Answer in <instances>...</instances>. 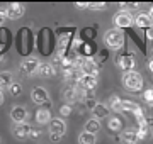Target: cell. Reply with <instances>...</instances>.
<instances>
[{
	"instance_id": "30bf717a",
	"label": "cell",
	"mask_w": 153,
	"mask_h": 144,
	"mask_svg": "<svg viewBox=\"0 0 153 144\" xmlns=\"http://www.w3.org/2000/svg\"><path fill=\"white\" fill-rule=\"evenodd\" d=\"M31 126H27V124H16L14 126V129H12V134L16 136L19 141H24V139L31 137Z\"/></svg>"
},
{
	"instance_id": "484cf974",
	"label": "cell",
	"mask_w": 153,
	"mask_h": 144,
	"mask_svg": "<svg viewBox=\"0 0 153 144\" xmlns=\"http://www.w3.org/2000/svg\"><path fill=\"white\" fill-rule=\"evenodd\" d=\"M105 7H107V4H104V2H92V4H88V9H92V10H102Z\"/></svg>"
},
{
	"instance_id": "7402d4cb",
	"label": "cell",
	"mask_w": 153,
	"mask_h": 144,
	"mask_svg": "<svg viewBox=\"0 0 153 144\" xmlns=\"http://www.w3.org/2000/svg\"><path fill=\"white\" fill-rule=\"evenodd\" d=\"M109 107H111V110L121 112L123 110V100H121L117 95H112V97L109 98Z\"/></svg>"
},
{
	"instance_id": "2e32d148",
	"label": "cell",
	"mask_w": 153,
	"mask_h": 144,
	"mask_svg": "<svg viewBox=\"0 0 153 144\" xmlns=\"http://www.w3.org/2000/svg\"><path fill=\"white\" fill-rule=\"evenodd\" d=\"M51 120H53V119H51V112H49L48 109H39V110L36 112V122H38V124H49Z\"/></svg>"
},
{
	"instance_id": "44dd1931",
	"label": "cell",
	"mask_w": 153,
	"mask_h": 144,
	"mask_svg": "<svg viewBox=\"0 0 153 144\" xmlns=\"http://www.w3.org/2000/svg\"><path fill=\"white\" fill-rule=\"evenodd\" d=\"M10 88L12 87V75L9 71H4V73H0V90L2 88Z\"/></svg>"
},
{
	"instance_id": "836d02e7",
	"label": "cell",
	"mask_w": 153,
	"mask_h": 144,
	"mask_svg": "<svg viewBox=\"0 0 153 144\" xmlns=\"http://www.w3.org/2000/svg\"><path fill=\"white\" fill-rule=\"evenodd\" d=\"M2 102H4V95H2V90H0V105H2Z\"/></svg>"
},
{
	"instance_id": "ac0fdd59",
	"label": "cell",
	"mask_w": 153,
	"mask_h": 144,
	"mask_svg": "<svg viewBox=\"0 0 153 144\" xmlns=\"http://www.w3.org/2000/svg\"><path fill=\"white\" fill-rule=\"evenodd\" d=\"M140 139H138V132L136 131H124L123 132V143L124 144H136Z\"/></svg>"
},
{
	"instance_id": "5bb4252c",
	"label": "cell",
	"mask_w": 153,
	"mask_h": 144,
	"mask_svg": "<svg viewBox=\"0 0 153 144\" xmlns=\"http://www.w3.org/2000/svg\"><path fill=\"white\" fill-rule=\"evenodd\" d=\"M63 98H65V102L68 104V105L75 104L76 100H78V95H76L75 87H73V85H71V87H66V88L63 90Z\"/></svg>"
},
{
	"instance_id": "9a60e30c",
	"label": "cell",
	"mask_w": 153,
	"mask_h": 144,
	"mask_svg": "<svg viewBox=\"0 0 153 144\" xmlns=\"http://www.w3.org/2000/svg\"><path fill=\"white\" fill-rule=\"evenodd\" d=\"M92 114H94V117H95L97 120H100V119L109 117V109H107L104 104H97V105L92 109Z\"/></svg>"
},
{
	"instance_id": "cb8c5ba5",
	"label": "cell",
	"mask_w": 153,
	"mask_h": 144,
	"mask_svg": "<svg viewBox=\"0 0 153 144\" xmlns=\"http://www.w3.org/2000/svg\"><path fill=\"white\" fill-rule=\"evenodd\" d=\"M136 104L134 102H131V100H123V110L126 112H134V109H136Z\"/></svg>"
},
{
	"instance_id": "7a4b0ae2",
	"label": "cell",
	"mask_w": 153,
	"mask_h": 144,
	"mask_svg": "<svg viewBox=\"0 0 153 144\" xmlns=\"http://www.w3.org/2000/svg\"><path fill=\"white\" fill-rule=\"evenodd\" d=\"M123 85L129 92H140L143 88V76L138 71H128L123 76Z\"/></svg>"
},
{
	"instance_id": "d6a6232c",
	"label": "cell",
	"mask_w": 153,
	"mask_h": 144,
	"mask_svg": "<svg viewBox=\"0 0 153 144\" xmlns=\"http://www.w3.org/2000/svg\"><path fill=\"white\" fill-rule=\"evenodd\" d=\"M75 5L78 7V9H88V4H85V2H83V4L82 2H78V4H75Z\"/></svg>"
},
{
	"instance_id": "277c9868",
	"label": "cell",
	"mask_w": 153,
	"mask_h": 144,
	"mask_svg": "<svg viewBox=\"0 0 153 144\" xmlns=\"http://www.w3.org/2000/svg\"><path fill=\"white\" fill-rule=\"evenodd\" d=\"M39 66H41V63L36 58H26L21 63V71L24 75H34L36 71H39Z\"/></svg>"
},
{
	"instance_id": "7c38bea8",
	"label": "cell",
	"mask_w": 153,
	"mask_h": 144,
	"mask_svg": "<svg viewBox=\"0 0 153 144\" xmlns=\"http://www.w3.org/2000/svg\"><path fill=\"white\" fill-rule=\"evenodd\" d=\"M117 66H119L121 70H124L126 73L133 71L131 68L134 66V60H133V56H129V54L119 56V58H117Z\"/></svg>"
},
{
	"instance_id": "d590c367",
	"label": "cell",
	"mask_w": 153,
	"mask_h": 144,
	"mask_svg": "<svg viewBox=\"0 0 153 144\" xmlns=\"http://www.w3.org/2000/svg\"><path fill=\"white\" fill-rule=\"evenodd\" d=\"M150 15H152V17H153V5H152V7H150Z\"/></svg>"
},
{
	"instance_id": "4316f807",
	"label": "cell",
	"mask_w": 153,
	"mask_h": 144,
	"mask_svg": "<svg viewBox=\"0 0 153 144\" xmlns=\"http://www.w3.org/2000/svg\"><path fill=\"white\" fill-rule=\"evenodd\" d=\"M10 92H12V95H19L22 92V87L19 83H12V87H10Z\"/></svg>"
},
{
	"instance_id": "8992f818",
	"label": "cell",
	"mask_w": 153,
	"mask_h": 144,
	"mask_svg": "<svg viewBox=\"0 0 153 144\" xmlns=\"http://www.w3.org/2000/svg\"><path fill=\"white\" fill-rule=\"evenodd\" d=\"M114 24H116V27L117 29H126V27H129L133 24V17H131V14L129 12H117L114 15Z\"/></svg>"
},
{
	"instance_id": "f1b7e54d",
	"label": "cell",
	"mask_w": 153,
	"mask_h": 144,
	"mask_svg": "<svg viewBox=\"0 0 153 144\" xmlns=\"http://www.w3.org/2000/svg\"><path fill=\"white\" fill-rule=\"evenodd\" d=\"M71 114V105H68V104H65V105L61 107V115H70Z\"/></svg>"
},
{
	"instance_id": "3957f363",
	"label": "cell",
	"mask_w": 153,
	"mask_h": 144,
	"mask_svg": "<svg viewBox=\"0 0 153 144\" xmlns=\"http://www.w3.org/2000/svg\"><path fill=\"white\" fill-rule=\"evenodd\" d=\"M65 131H66V124L63 119H53L49 122V134H51L53 141H60L61 136L65 134Z\"/></svg>"
},
{
	"instance_id": "5b68a950",
	"label": "cell",
	"mask_w": 153,
	"mask_h": 144,
	"mask_svg": "<svg viewBox=\"0 0 153 144\" xmlns=\"http://www.w3.org/2000/svg\"><path fill=\"white\" fill-rule=\"evenodd\" d=\"M24 10H26V7H24V4H19V2H14V4H9V5L5 7V14L9 19H21L22 15H24Z\"/></svg>"
},
{
	"instance_id": "f546056e",
	"label": "cell",
	"mask_w": 153,
	"mask_h": 144,
	"mask_svg": "<svg viewBox=\"0 0 153 144\" xmlns=\"http://www.w3.org/2000/svg\"><path fill=\"white\" fill-rule=\"evenodd\" d=\"M136 132H138V139L141 141V139H145V137H146L148 129H140V127H138V131H136Z\"/></svg>"
},
{
	"instance_id": "9c48e42d",
	"label": "cell",
	"mask_w": 153,
	"mask_h": 144,
	"mask_svg": "<svg viewBox=\"0 0 153 144\" xmlns=\"http://www.w3.org/2000/svg\"><path fill=\"white\" fill-rule=\"evenodd\" d=\"M82 71H83V75H92V76L97 75V73H99V66H97V63H95L94 58H90V56H83Z\"/></svg>"
},
{
	"instance_id": "d4e9b609",
	"label": "cell",
	"mask_w": 153,
	"mask_h": 144,
	"mask_svg": "<svg viewBox=\"0 0 153 144\" xmlns=\"http://www.w3.org/2000/svg\"><path fill=\"white\" fill-rule=\"evenodd\" d=\"M143 98H145V102H146V104H150V105L153 107V88L145 90V93H143Z\"/></svg>"
},
{
	"instance_id": "e575fe53",
	"label": "cell",
	"mask_w": 153,
	"mask_h": 144,
	"mask_svg": "<svg viewBox=\"0 0 153 144\" xmlns=\"http://www.w3.org/2000/svg\"><path fill=\"white\" fill-rule=\"evenodd\" d=\"M150 70H152V71H153V60L150 61Z\"/></svg>"
},
{
	"instance_id": "d6986e66",
	"label": "cell",
	"mask_w": 153,
	"mask_h": 144,
	"mask_svg": "<svg viewBox=\"0 0 153 144\" xmlns=\"http://www.w3.org/2000/svg\"><path fill=\"white\" fill-rule=\"evenodd\" d=\"M38 73L41 75V76H53V75L56 73V68L53 66L51 63H43V65L39 66V71Z\"/></svg>"
},
{
	"instance_id": "4dcf8cb0",
	"label": "cell",
	"mask_w": 153,
	"mask_h": 144,
	"mask_svg": "<svg viewBox=\"0 0 153 144\" xmlns=\"http://www.w3.org/2000/svg\"><path fill=\"white\" fill-rule=\"evenodd\" d=\"M39 136H41V129H36V127L31 129V139H38Z\"/></svg>"
},
{
	"instance_id": "83f0119b",
	"label": "cell",
	"mask_w": 153,
	"mask_h": 144,
	"mask_svg": "<svg viewBox=\"0 0 153 144\" xmlns=\"http://www.w3.org/2000/svg\"><path fill=\"white\" fill-rule=\"evenodd\" d=\"M133 115L136 117L138 120H140V119H145V115H143V109L140 105L136 107V109H134V112H133Z\"/></svg>"
},
{
	"instance_id": "52a82bcc",
	"label": "cell",
	"mask_w": 153,
	"mask_h": 144,
	"mask_svg": "<svg viewBox=\"0 0 153 144\" xmlns=\"http://www.w3.org/2000/svg\"><path fill=\"white\" fill-rule=\"evenodd\" d=\"M31 98H33L34 104H38V105H44V104H48L49 102V95H48V90L43 88V87H36L33 90V93H31Z\"/></svg>"
},
{
	"instance_id": "603a6c76",
	"label": "cell",
	"mask_w": 153,
	"mask_h": 144,
	"mask_svg": "<svg viewBox=\"0 0 153 144\" xmlns=\"http://www.w3.org/2000/svg\"><path fill=\"white\" fill-rule=\"evenodd\" d=\"M121 127H123V124H121L119 117H111L109 119V129H112V131H119Z\"/></svg>"
},
{
	"instance_id": "ba28073f",
	"label": "cell",
	"mask_w": 153,
	"mask_h": 144,
	"mask_svg": "<svg viewBox=\"0 0 153 144\" xmlns=\"http://www.w3.org/2000/svg\"><path fill=\"white\" fill-rule=\"evenodd\" d=\"M10 119L16 124H26V119H27V110L26 107L22 105H14L10 110Z\"/></svg>"
},
{
	"instance_id": "8d00e7d4",
	"label": "cell",
	"mask_w": 153,
	"mask_h": 144,
	"mask_svg": "<svg viewBox=\"0 0 153 144\" xmlns=\"http://www.w3.org/2000/svg\"><path fill=\"white\" fill-rule=\"evenodd\" d=\"M0 61H2V56H0Z\"/></svg>"
},
{
	"instance_id": "6da1fadb",
	"label": "cell",
	"mask_w": 153,
	"mask_h": 144,
	"mask_svg": "<svg viewBox=\"0 0 153 144\" xmlns=\"http://www.w3.org/2000/svg\"><path fill=\"white\" fill-rule=\"evenodd\" d=\"M124 31H121V29L114 27V29H109L107 32L104 34V41L105 44L109 46V48H112V49H119L121 46L124 44Z\"/></svg>"
},
{
	"instance_id": "4fadbf2b",
	"label": "cell",
	"mask_w": 153,
	"mask_h": 144,
	"mask_svg": "<svg viewBox=\"0 0 153 144\" xmlns=\"http://www.w3.org/2000/svg\"><path fill=\"white\" fill-rule=\"evenodd\" d=\"M78 85H82L85 90H94L95 87H97V78L92 76V75H83V76L80 78Z\"/></svg>"
},
{
	"instance_id": "ffe728a7",
	"label": "cell",
	"mask_w": 153,
	"mask_h": 144,
	"mask_svg": "<svg viewBox=\"0 0 153 144\" xmlns=\"http://www.w3.org/2000/svg\"><path fill=\"white\" fill-rule=\"evenodd\" d=\"M78 144H95V136L87 132V131H83L78 136Z\"/></svg>"
},
{
	"instance_id": "8fae6325",
	"label": "cell",
	"mask_w": 153,
	"mask_h": 144,
	"mask_svg": "<svg viewBox=\"0 0 153 144\" xmlns=\"http://www.w3.org/2000/svg\"><path fill=\"white\" fill-rule=\"evenodd\" d=\"M134 24L141 29H150L153 26V17L150 14H138L134 19Z\"/></svg>"
},
{
	"instance_id": "e0dca14e",
	"label": "cell",
	"mask_w": 153,
	"mask_h": 144,
	"mask_svg": "<svg viewBox=\"0 0 153 144\" xmlns=\"http://www.w3.org/2000/svg\"><path fill=\"white\" fill-rule=\"evenodd\" d=\"M85 131L95 136V134H97L99 131H100V122H99L97 119H95V117H92V119H88V120H87V124H85Z\"/></svg>"
},
{
	"instance_id": "1f68e13d",
	"label": "cell",
	"mask_w": 153,
	"mask_h": 144,
	"mask_svg": "<svg viewBox=\"0 0 153 144\" xmlns=\"http://www.w3.org/2000/svg\"><path fill=\"white\" fill-rule=\"evenodd\" d=\"M5 19H7V14H5V10H0V26L5 22Z\"/></svg>"
}]
</instances>
